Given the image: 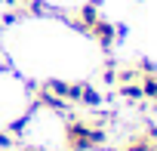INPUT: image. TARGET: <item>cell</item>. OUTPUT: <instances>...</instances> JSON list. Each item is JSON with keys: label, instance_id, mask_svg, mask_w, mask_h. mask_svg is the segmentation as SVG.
<instances>
[{"label": "cell", "instance_id": "1", "mask_svg": "<svg viewBox=\"0 0 157 151\" xmlns=\"http://www.w3.org/2000/svg\"><path fill=\"white\" fill-rule=\"evenodd\" d=\"M86 34H90V37H96L102 49H111V46H114V40H117V31H114V25H111V22H105V19H99V22H96V25H93Z\"/></svg>", "mask_w": 157, "mask_h": 151}, {"label": "cell", "instance_id": "2", "mask_svg": "<svg viewBox=\"0 0 157 151\" xmlns=\"http://www.w3.org/2000/svg\"><path fill=\"white\" fill-rule=\"evenodd\" d=\"M25 151H37V148H25Z\"/></svg>", "mask_w": 157, "mask_h": 151}]
</instances>
